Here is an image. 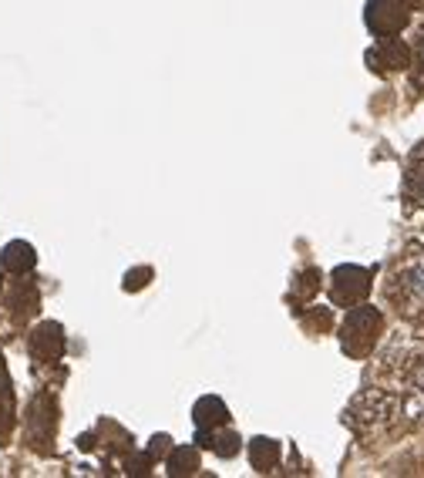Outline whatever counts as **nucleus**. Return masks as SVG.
<instances>
[{
  "label": "nucleus",
  "instance_id": "1",
  "mask_svg": "<svg viewBox=\"0 0 424 478\" xmlns=\"http://www.w3.org/2000/svg\"><path fill=\"white\" fill-rule=\"evenodd\" d=\"M377 391L388 397L397 428L424 425V343L394 337L374 360Z\"/></svg>",
  "mask_w": 424,
  "mask_h": 478
},
{
  "label": "nucleus",
  "instance_id": "2",
  "mask_svg": "<svg viewBox=\"0 0 424 478\" xmlns=\"http://www.w3.org/2000/svg\"><path fill=\"white\" fill-rule=\"evenodd\" d=\"M388 300L394 307L414 317L424 310V250H407L401 259L394 263V270L388 276Z\"/></svg>",
  "mask_w": 424,
  "mask_h": 478
},
{
  "label": "nucleus",
  "instance_id": "3",
  "mask_svg": "<svg viewBox=\"0 0 424 478\" xmlns=\"http://www.w3.org/2000/svg\"><path fill=\"white\" fill-rule=\"evenodd\" d=\"M381 327H384V317L377 307H367V304H354L343 317V327H340V343L351 358H367L374 351V343L381 337Z\"/></svg>",
  "mask_w": 424,
  "mask_h": 478
},
{
  "label": "nucleus",
  "instance_id": "4",
  "mask_svg": "<svg viewBox=\"0 0 424 478\" xmlns=\"http://www.w3.org/2000/svg\"><path fill=\"white\" fill-rule=\"evenodd\" d=\"M364 20L374 31V37H394L401 35L411 20V4L407 0H367Z\"/></svg>",
  "mask_w": 424,
  "mask_h": 478
},
{
  "label": "nucleus",
  "instance_id": "5",
  "mask_svg": "<svg viewBox=\"0 0 424 478\" xmlns=\"http://www.w3.org/2000/svg\"><path fill=\"white\" fill-rule=\"evenodd\" d=\"M371 293V270L364 266H337L334 276H330V297L337 307H354V304H364V297Z\"/></svg>",
  "mask_w": 424,
  "mask_h": 478
},
{
  "label": "nucleus",
  "instance_id": "6",
  "mask_svg": "<svg viewBox=\"0 0 424 478\" xmlns=\"http://www.w3.org/2000/svg\"><path fill=\"white\" fill-rule=\"evenodd\" d=\"M367 68L377 74H390V71H405L411 68V48L397 37H381L367 51Z\"/></svg>",
  "mask_w": 424,
  "mask_h": 478
},
{
  "label": "nucleus",
  "instance_id": "7",
  "mask_svg": "<svg viewBox=\"0 0 424 478\" xmlns=\"http://www.w3.org/2000/svg\"><path fill=\"white\" fill-rule=\"evenodd\" d=\"M27 438L35 448L48 451L54 438V401L48 394H37L27 408Z\"/></svg>",
  "mask_w": 424,
  "mask_h": 478
},
{
  "label": "nucleus",
  "instance_id": "8",
  "mask_svg": "<svg viewBox=\"0 0 424 478\" xmlns=\"http://www.w3.org/2000/svg\"><path fill=\"white\" fill-rule=\"evenodd\" d=\"M65 354V330L61 324H41L35 327V334H31V358L41 360V364H54V360H61Z\"/></svg>",
  "mask_w": 424,
  "mask_h": 478
},
{
  "label": "nucleus",
  "instance_id": "9",
  "mask_svg": "<svg viewBox=\"0 0 424 478\" xmlns=\"http://www.w3.org/2000/svg\"><path fill=\"white\" fill-rule=\"evenodd\" d=\"M401 196H405L407 209H424V142L411 152V158H407Z\"/></svg>",
  "mask_w": 424,
  "mask_h": 478
},
{
  "label": "nucleus",
  "instance_id": "10",
  "mask_svg": "<svg viewBox=\"0 0 424 478\" xmlns=\"http://www.w3.org/2000/svg\"><path fill=\"white\" fill-rule=\"evenodd\" d=\"M14 421H18V405H14V384H11L7 364H4V354H0V444L11 438V431H14Z\"/></svg>",
  "mask_w": 424,
  "mask_h": 478
},
{
  "label": "nucleus",
  "instance_id": "11",
  "mask_svg": "<svg viewBox=\"0 0 424 478\" xmlns=\"http://www.w3.org/2000/svg\"><path fill=\"white\" fill-rule=\"evenodd\" d=\"M37 263V253L31 243H24V239H14V243H7L4 246V253H0V266L7 270V274H31Z\"/></svg>",
  "mask_w": 424,
  "mask_h": 478
},
{
  "label": "nucleus",
  "instance_id": "12",
  "mask_svg": "<svg viewBox=\"0 0 424 478\" xmlns=\"http://www.w3.org/2000/svg\"><path fill=\"white\" fill-rule=\"evenodd\" d=\"M192 418H196V425H199V428H222L226 421H229V408L222 405L220 397L205 394V397H199V401H196Z\"/></svg>",
  "mask_w": 424,
  "mask_h": 478
},
{
  "label": "nucleus",
  "instance_id": "13",
  "mask_svg": "<svg viewBox=\"0 0 424 478\" xmlns=\"http://www.w3.org/2000/svg\"><path fill=\"white\" fill-rule=\"evenodd\" d=\"M250 461H253L256 472H273L280 465V442L273 438H256L250 444Z\"/></svg>",
  "mask_w": 424,
  "mask_h": 478
},
{
  "label": "nucleus",
  "instance_id": "14",
  "mask_svg": "<svg viewBox=\"0 0 424 478\" xmlns=\"http://www.w3.org/2000/svg\"><path fill=\"white\" fill-rule=\"evenodd\" d=\"M169 475H192L199 468V444H189V448H172L169 451Z\"/></svg>",
  "mask_w": 424,
  "mask_h": 478
},
{
  "label": "nucleus",
  "instance_id": "15",
  "mask_svg": "<svg viewBox=\"0 0 424 478\" xmlns=\"http://www.w3.org/2000/svg\"><path fill=\"white\" fill-rule=\"evenodd\" d=\"M411 68H414V85L424 91V27L414 35V48H411Z\"/></svg>",
  "mask_w": 424,
  "mask_h": 478
},
{
  "label": "nucleus",
  "instance_id": "16",
  "mask_svg": "<svg viewBox=\"0 0 424 478\" xmlns=\"http://www.w3.org/2000/svg\"><path fill=\"white\" fill-rule=\"evenodd\" d=\"M317 287H320V274H313V270H306V274L300 276V283L293 287V293H297L300 300H306V297H310V293L317 290Z\"/></svg>",
  "mask_w": 424,
  "mask_h": 478
},
{
  "label": "nucleus",
  "instance_id": "17",
  "mask_svg": "<svg viewBox=\"0 0 424 478\" xmlns=\"http://www.w3.org/2000/svg\"><path fill=\"white\" fill-rule=\"evenodd\" d=\"M169 451H172L169 435H158V438H152V444H149V459H169Z\"/></svg>",
  "mask_w": 424,
  "mask_h": 478
},
{
  "label": "nucleus",
  "instance_id": "18",
  "mask_svg": "<svg viewBox=\"0 0 424 478\" xmlns=\"http://www.w3.org/2000/svg\"><path fill=\"white\" fill-rule=\"evenodd\" d=\"M149 276H152L149 266H142V270H135V274H128L125 276V290H142V287L149 283Z\"/></svg>",
  "mask_w": 424,
  "mask_h": 478
},
{
  "label": "nucleus",
  "instance_id": "19",
  "mask_svg": "<svg viewBox=\"0 0 424 478\" xmlns=\"http://www.w3.org/2000/svg\"><path fill=\"white\" fill-rule=\"evenodd\" d=\"M411 4V11H418V7H424V0H407Z\"/></svg>",
  "mask_w": 424,
  "mask_h": 478
}]
</instances>
